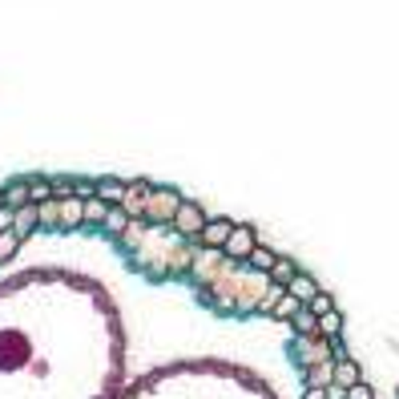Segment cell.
I'll list each match as a JSON object with an SVG mask.
<instances>
[{"label":"cell","mask_w":399,"mask_h":399,"mask_svg":"<svg viewBox=\"0 0 399 399\" xmlns=\"http://www.w3.org/2000/svg\"><path fill=\"white\" fill-rule=\"evenodd\" d=\"M178 206H182V198L174 194V189H145V214L154 218V222H169L174 214H178Z\"/></svg>","instance_id":"1"},{"label":"cell","mask_w":399,"mask_h":399,"mask_svg":"<svg viewBox=\"0 0 399 399\" xmlns=\"http://www.w3.org/2000/svg\"><path fill=\"white\" fill-rule=\"evenodd\" d=\"M169 222H174V230H178V234H198V230L206 226V218H202V210H198L194 202H182L178 214H174Z\"/></svg>","instance_id":"2"},{"label":"cell","mask_w":399,"mask_h":399,"mask_svg":"<svg viewBox=\"0 0 399 399\" xmlns=\"http://www.w3.org/2000/svg\"><path fill=\"white\" fill-rule=\"evenodd\" d=\"M254 246H259V242H254V230H250V226H234L222 250H226L230 259H250V250H254Z\"/></svg>","instance_id":"3"},{"label":"cell","mask_w":399,"mask_h":399,"mask_svg":"<svg viewBox=\"0 0 399 399\" xmlns=\"http://www.w3.org/2000/svg\"><path fill=\"white\" fill-rule=\"evenodd\" d=\"M230 230H234V226H230L226 218H214V222H206L198 234H202V242H206L210 250H222V246H226V238H230Z\"/></svg>","instance_id":"4"},{"label":"cell","mask_w":399,"mask_h":399,"mask_svg":"<svg viewBox=\"0 0 399 399\" xmlns=\"http://www.w3.org/2000/svg\"><path fill=\"white\" fill-rule=\"evenodd\" d=\"M33 226H37V206H33V202L21 206V210H12V226H8V230H12L17 238H28L33 234Z\"/></svg>","instance_id":"5"},{"label":"cell","mask_w":399,"mask_h":399,"mask_svg":"<svg viewBox=\"0 0 399 399\" xmlns=\"http://www.w3.org/2000/svg\"><path fill=\"white\" fill-rule=\"evenodd\" d=\"M286 295H295V299H299V303H310V299H315V295H319V282L315 279H306V275H295V279L286 282Z\"/></svg>","instance_id":"6"},{"label":"cell","mask_w":399,"mask_h":399,"mask_svg":"<svg viewBox=\"0 0 399 399\" xmlns=\"http://www.w3.org/2000/svg\"><path fill=\"white\" fill-rule=\"evenodd\" d=\"M109 210H113V206H105L101 198H89V202H81V222H89V226H105Z\"/></svg>","instance_id":"7"},{"label":"cell","mask_w":399,"mask_h":399,"mask_svg":"<svg viewBox=\"0 0 399 399\" xmlns=\"http://www.w3.org/2000/svg\"><path fill=\"white\" fill-rule=\"evenodd\" d=\"M299 347H303L299 355H303L306 367H315V363H327V355H331V347H327V343H319V339H303Z\"/></svg>","instance_id":"8"},{"label":"cell","mask_w":399,"mask_h":399,"mask_svg":"<svg viewBox=\"0 0 399 399\" xmlns=\"http://www.w3.org/2000/svg\"><path fill=\"white\" fill-rule=\"evenodd\" d=\"M97 198H101L105 206H121V202H125V186L113 182V178H105V182H97Z\"/></svg>","instance_id":"9"},{"label":"cell","mask_w":399,"mask_h":399,"mask_svg":"<svg viewBox=\"0 0 399 399\" xmlns=\"http://www.w3.org/2000/svg\"><path fill=\"white\" fill-rule=\"evenodd\" d=\"M335 383H339V391H347V387L359 383V367H355L351 359H339V363H335Z\"/></svg>","instance_id":"10"},{"label":"cell","mask_w":399,"mask_h":399,"mask_svg":"<svg viewBox=\"0 0 399 399\" xmlns=\"http://www.w3.org/2000/svg\"><path fill=\"white\" fill-rule=\"evenodd\" d=\"M306 379H310V387H323V391H327L331 383H335V363H315V367H306Z\"/></svg>","instance_id":"11"},{"label":"cell","mask_w":399,"mask_h":399,"mask_svg":"<svg viewBox=\"0 0 399 399\" xmlns=\"http://www.w3.org/2000/svg\"><path fill=\"white\" fill-rule=\"evenodd\" d=\"M290 323H295V331H299V335H303V339H315V335H319V319H315V315H310V310H299V315H295V319H290Z\"/></svg>","instance_id":"12"},{"label":"cell","mask_w":399,"mask_h":399,"mask_svg":"<svg viewBox=\"0 0 399 399\" xmlns=\"http://www.w3.org/2000/svg\"><path fill=\"white\" fill-rule=\"evenodd\" d=\"M4 206H8V210H21V206H28V182H17V186L4 189Z\"/></svg>","instance_id":"13"},{"label":"cell","mask_w":399,"mask_h":399,"mask_svg":"<svg viewBox=\"0 0 399 399\" xmlns=\"http://www.w3.org/2000/svg\"><path fill=\"white\" fill-rule=\"evenodd\" d=\"M81 222V198H65L61 202V226H77Z\"/></svg>","instance_id":"14"},{"label":"cell","mask_w":399,"mask_h":399,"mask_svg":"<svg viewBox=\"0 0 399 399\" xmlns=\"http://www.w3.org/2000/svg\"><path fill=\"white\" fill-rule=\"evenodd\" d=\"M299 310H303V303H299L295 295H282L279 303H275V319H295Z\"/></svg>","instance_id":"15"},{"label":"cell","mask_w":399,"mask_h":399,"mask_svg":"<svg viewBox=\"0 0 399 399\" xmlns=\"http://www.w3.org/2000/svg\"><path fill=\"white\" fill-rule=\"evenodd\" d=\"M299 270H295V262L286 259H275V266H270V282H279V286H286V279H295Z\"/></svg>","instance_id":"16"},{"label":"cell","mask_w":399,"mask_h":399,"mask_svg":"<svg viewBox=\"0 0 399 399\" xmlns=\"http://www.w3.org/2000/svg\"><path fill=\"white\" fill-rule=\"evenodd\" d=\"M48 194H53V182H45V178L28 182V202H33V206H41V202H48Z\"/></svg>","instance_id":"17"},{"label":"cell","mask_w":399,"mask_h":399,"mask_svg":"<svg viewBox=\"0 0 399 399\" xmlns=\"http://www.w3.org/2000/svg\"><path fill=\"white\" fill-rule=\"evenodd\" d=\"M37 222H45V226H61V206H57V202H41V206H37Z\"/></svg>","instance_id":"18"},{"label":"cell","mask_w":399,"mask_h":399,"mask_svg":"<svg viewBox=\"0 0 399 399\" xmlns=\"http://www.w3.org/2000/svg\"><path fill=\"white\" fill-rule=\"evenodd\" d=\"M339 331H343V319L331 310V315H319V335H331V339H339Z\"/></svg>","instance_id":"19"},{"label":"cell","mask_w":399,"mask_h":399,"mask_svg":"<svg viewBox=\"0 0 399 399\" xmlns=\"http://www.w3.org/2000/svg\"><path fill=\"white\" fill-rule=\"evenodd\" d=\"M306 310H310V315L319 319V315H331V310H335V303H331V295H327V290H319V295H315V299L306 303Z\"/></svg>","instance_id":"20"},{"label":"cell","mask_w":399,"mask_h":399,"mask_svg":"<svg viewBox=\"0 0 399 399\" xmlns=\"http://www.w3.org/2000/svg\"><path fill=\"white\" fill-rule=\"evenodd\" d=\"M17 246H21V238L12 234V230H4V234H0V262L12 259V250H17Z\"/></svg>","instance_id":"21"},{"label":"cell","mask_w":399,"mask_h":399,"mask_svg":"<svg viewBox=\"0 0 399 399\" xmlns=\"http://www.w3.org/2000/svg\"><path fill=\"white\" fill-rule=\"evenodd\" d=\"M250 262H254L259 270H270V266H275V254H270V250H262V246H254V250H250Z\"/></svg>","instance_id":"22"},{"label":"cell","mask_w":399,"mask_h":399,"mask_svg":"<svg viewBox=\"0 0 399 399\" xmlns=\"http://www.w3.org/2000/svg\"><path fill=\"white\" fill-rule=\"evenodd\" d=\"M282 295H286V286H279V282H270V286H266V295H262V306H266V310H275V303H279Z\"/></svg>","instance_id":"23"},{"label":"cell","mask_w":399,"mask_h":399,"mask_svg":"<svg viewBox=\"0 0 399 399\" xmlns=\"http://www.w3.org/2000/svg\"><path fill=\"white\" fill-rule=\"evenodd\" d=\"M125 222H129V218H125L121 210H109V218H105V230H109V234H121V230H125Z\"/></svg>","instance_id":"24"},{"label":"cell","mask_w":399,"mask_h":399,"mask_svg":"<svg viewBox=\"0 0 399 399\" xmlns=\"http://www.w3.org/2000/svg\"><path fill=\"white\" fill-rule=\"evenodd\" d=\"M343 399H371V387H367V383L359 379L355 387H347V391H343Z\"/></svg>","instance_id":"25"},{"label":"cell","mask_w":399,"mask_h":399,"mask_svg":"<svg viewBox=\"0 0 399 399\" xmlns=\"http://www.w3.org/2000/svg\"><path fill=\"white\" fill-rule=\"evenodd\" d=\"M303 399H327V391H323V387H310V391H306Z\"/></svg>","instance_id":"26"},{"label":"cell","mask_w":399,"mask_h":399,"mask_svg":"<svg viewBox=\"0 0 399 399\" xmlns=\"http://www.w3.org/2000/svg\"><path fill=\"white\" fill-rule=\"evenodd\" d=\"M0 206H4V194H0Z\"/></svg>","instance_id":"27"}]
</instances>
